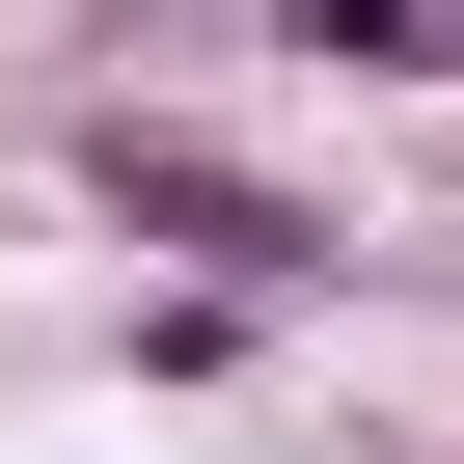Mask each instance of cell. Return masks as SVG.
<instances>
[{"mask_svg":"<svg viewBox=\"0 0 464 464\" xmlns=\"http://www.w3.org/2000/svg\"><path fill=\"white\" fill-rule=\"evenodd\" d=\"M82 191L164 246V301H301V274H328V218H301L274 164H218L191 110H82Z\"/></svg>","mask_w":464,"mask_h":464,"instance_id":"obj_1","label":"cell"},{"mask_svg":"<svg viewBox=\"0 0 464 464\" xmlns=\"http://www.w3.org/2000/svg\"><path fill=\"white\" fill-rule=\"evenodd\" d=\"M301 55H328V82H437V55H464V0H301Z\"/></svg>","mask_w":464,"mask_h":464,"instance_id":"obj_2","label":"cell"}]
</instances>
